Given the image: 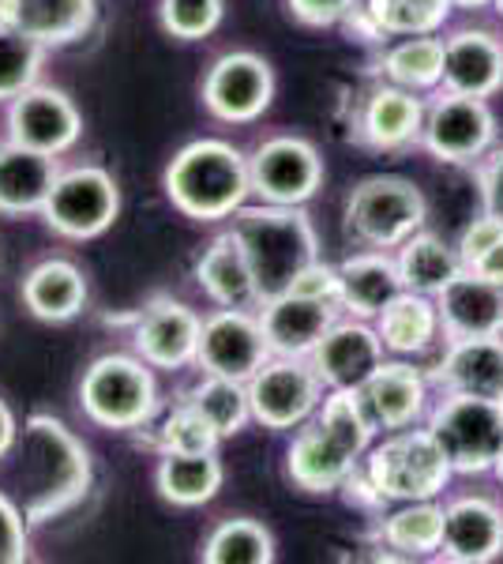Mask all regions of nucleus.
Wrapping results in <instances>:
<instances>
[{"instance_id":"obj_1","label":"nucleus","mask_w":503,"mask_h":564,"mask_svg":"<svg viewBox=\"0 0 503 564\" xmlns=\"http://www.w3.org/2000/svg\"><path fill=\"white\" fill-rule=\"evenodd\" d=\"M8 459H12V497L31 527L72 512L95 481L87 444L53 414L26 417Z\"/></svg>"},{"instance_id":"obj_2","label":"nucleus","mask_w":503,"mask_h":564,"mask_svg":"<svg viewBox=\"0 0 503 564\" xmlns=\"http://www.w3.org/2000/svg\"><path fill=\"white\" fill-rule=\"evenodd\" d=\"M162 188L192 223H226L252 199L249 154L218 135L192 140L170 159Z\"/></svg>"},{"instance_id":"obj_3","label":"nucleus","mask_w":503,"mask_h":564,"mask_svg":"<svg viewBox=\"0 0 503 564\" xmlns=\"http://www.w3.org/2000/svg\"><path fill=\"white\" fill-rule=\"evenodd\" d=\"M230 234L241 241L244 257H249L260 302L294 290L300 271L319 260V238L305 207L260 204L255 199L230 218Z\"/></svg>"},{"instance_id":"obj_4","label":"nucleus","mask_w":503,"mask_h":564,"mask_svg":"<svg viewBox=\"0 0 503 564\" xmlns=\"http://www.w3.org/2000/svg\"><path fill=\"white\" fill-rule=\"evenodd\" d=\"M364 478L380 494L383 505H402V500H436L451 486L455 470L444 456L440 441L428 425H409V430L383 433V441L364 452L361 459Z\"/></svg>"},{"instance_id":"obj_5","label":"nucleus","mask_w":503,"mask_h":564,"mask_svg":"<svg viewBox=\"0 0 503 564\" xmlns=\"http://www.w3.org/2000/svg\"><path fill=\"white\" fill-rule=\"evenodd\" d=\"M158 403L154 366H147L140 354H102L90 361L79 380V411L98 430H147L158 414Z\"/></svg>"},{"instance_id":"obj_6","label":"nucleus","mask_w":503,"mask_h":564,"mask_svg":"<svg viewBox=\"0 0 503 564\" xmlns=\"http://www.w3.org/2000/svg\"><path fill=\"white\" fill-rule=\"evenodd\" d=\"M428 199L409 177L372 174L346 196V230L361 249L395 252L402 241L425 230Z\"/></svg>"},{"instance_id":"obj_7","label":"nucleus","mask_w":503,"mask_h":564,"mask_svg":"<svg viewBox=\"0 0 503 564\" xmlns=\"http://www.w3.org/2000/svg\"><path fill=\"white\" fill-rule=\"evenodd\" d=\"M425 425L440 441L455 475H492L503 452V403L484 395L440 391Z\"/></svg>"},{"instance_id":"obj_8","label":"nucleus","mask_w":503,"mask_h":564,"mask_svg":"<svg viewBox=\"0 0 503 564\" xmlns=\"http://www.w3.org/2000/svg\"><path fill=\"white\" fill-rule=\"evenodd\" d=\"M121 215V185L106 166L84 162V166L61 170L42 207V218L64 241H95L113 230Z\"/></svg>"},{"instance_id":"obj_9","label":"nucleus","mask_w":503,"mask_h":564,"mask_svg":"<svg viewBox=\"0 0 503 564\" xmlns=\"http://www.w3.org/2000/svg\"><path fill=\"white\" fill-rule=\"evenodd\" d=\"M324 395L327 384L319 380V372L308 358L271 354L249 377L252 422L271 433H294L305 422H313Z\"/></svg>"},{"instance_id":"obj_10","label":"nucleus","mask_w":503,"mask_h":564,"mask_svg":"<svg viewBox=\"0 0 503 564\" xmlns=\"http://www.w3.org/2000/svg\"><path fill=\"white\" fill-rule=\"evenodd\" d=\"M420 148L444 166H478L496 148V113L489 98L444 90L425 109Z\"/></svg>"},{"instance_id":"obj_11","label":"nucleus","mask_w":503,"mask_h":564,"mask_svg":"<svg viewBox=\"0 0 503 564\" xmlns=\"http://www.w3.org/2000/svg\"><path fill=\"white\" fill-rule=\"evenodd\" d=\"M324 159L316 143L294 132H278L260 140L249 151V181L260 204L305 207L324 188Z\"/></svg>"},{"instance_id":"obj_12","label":"nucleus","mask_w":503,"mask_h":564,"mask_svg":"<svg viewBox=\"0 0 503 564\" xmlns=\"http://www.w3.org/2000/svg\"><path fill=\"white\" fill-rule=\"evenodd\" d=\"M199 95L215 121L252 124L274 102V68L252 50H230L207 68Z\"/></svg>"},{"instance_id":"obj_13","label":"nucleus","mask_w":503,"mask_h":564,"mask_svg":"<svg viewBox=\"0 0 503 564\" xmlns=\"http://www.w3.org/2000/svg\"><path fill=\"white\" fill-rule=\"evenodd\" d=\"M267 358L271 347L263 339V324L255 308H215V313L204 316L199 350H196L199 372L244 380L249 384V377Z\"/></svg>"},{"instance_id":"obj_14","label":"nucleus","mask_w":503,"mask_h":564,"mask_svg":"<svg viewBox=\"0 0 503 564\" xmlns=\"http://www.w3.org/2000/svg\"><path fill=\"white\" fill-rule=\"evenodd\" d=\"M84 135V113L61 87L34 84L8 102V140L23 148L61 154L72 151Z\"/></svg>"},{"instance_id":"obj_15","label":"nucleus","mask_w":503,"mask_h":564,"mask_svg":"<svg viewBox=\"0 0 503 564\" xmlns=\"http://www.w3.org/2000/svg\"><path fill=\"white\" fill-rule=\"evenodd\" d=\"M199 327H204V316H199L196 308L177 302V297H170V294H158L140 308V316H135L132 347L147 366L181 372V369L196 366Z\"/></svg>"},{"instance_id":"obj_16","label":"nucleus","mask_w":503,"mask_h":564,"mask_svg":"<svg viewBox=\"0 0 503 564\" xmlns=\"http://www.w3.org/2000/svg\"><path fill=\"white\" fill-rule=\"evenodd\" d=\"M308 361L316 366L319 380L327 388H350L361 391L369 384V377L387 361V347H383L380 332L372 321L361 316H338L331 332L316 343V350L308 354Z\"/></svg>"},{"instance_id":"obj_17","label":"nucleus","mask_w":503,"mask_h":564,"mask_svg":"<svg viewBox=\"0 0 503 564\" xmlns=\"http://www.w3.org/2000/svg\"><path fill=\"white\" fill-rule=\"evenodd\" d=\"M364 411H369L376 433H395L420 425L433 411V380L428 369L414 366L409 358H387L361 388Z\"/></svg>"},{"instance_id":"obj_18","label":"nucleus","mask_w":503,"mask_h":564,"mask_svg":"<svg viewBox=\"0 0 503 564\" xmlns=\"http://www.w3.org/2000/svg\"><path fill=\"white\" fill-rule=\"evenodd\" d=\"M361 467V456H353L338 436L319 425L316 417L294 430V441L286 448V475L308 497L342 494L346 478Z\"/></svg>"},{"instance_id":"obj_19","label":"nucleus","mask_w":503,"mask_h":564,"mask_svg":"<svg viewBox=\"0 0 503 564\" xmlns=\"http://www.w3.org/2000/svg\"><path fill=\"white\" fill-rule=\"evenodd\" d=\"M425 109L428 102L417 90L395 87V84H376L364 95L361 113H357V135L364 148L395 154L420 148V129H425Z\"/></svg>"},{"instance_id":"obj_20","label":"nucleus","mask_w":503,"mask_h":564,"mask_svg":"<svg viewBox=\"0 0 503 564\" xmlns=\"http://www.w3.org/2000/svg\"><path fill=\"white\" fill-rule=\"evenodd\" d=\"M260 324L263 339H267L271 354L282 358H308L316 350V343L331 332V324L342 316V308L331 302H316L308 294L286 290V294H274L260 302Z\"/></svg>"},{"instance_id":"obj_21","label":"nucleus","mask_w":503,"mask_h":564,"mask_svg":"<svg viewBox=\"0 0 503 564\" xmlns=\"http://www.w3.org/2000/svg\"><path fill=\"white\" fill-rule=\"evenodd\" d=\"M503 553V505L496 497L466 494L444 505V545L447 564H489Z\"/></svg>"},{"instance_id":"obj_22","label":"nucleus","mask_w":503,"mask_h":564,"mask_svg":"<svg viewBox=\"0 0 503 564\" xmlns=\"http://www.w3.org/2000/svg\"><path fill=\"white\" fill-rule=\"evenodd\" d=\"M428 380L436 391L503 399V335L444 339L433 369H428Z\"/></svg>"},{"instance_id":"obj_23","label":"nucleus","mask_w":503,"mask_h":564,"mask_svg":"<svg viewBox=\"0 0 503 564\" xmlns=\"http://www.w3.org/2000/svg\"><path fill=\"white\" fill-rule=\"evenodd\" d=\"M444 90L473 98H492L503 90V39L481 26H462V31L444 39Z\"/></svg>"},{"instance_id":"obj_24","label":"nucleus","mask_w":503,"mask_h":564,"mask_svg":"<svg viewBox=\"0 0 503 564\" xmlns=\"http://www.w3.org/2000/svg\"><path fill=\"white\" fill-rule=\"evenodd\" d=\"M444 339H478V335H503V286L462 271L451 286L436 294Z\"/></svg>"},{"instance_id":"obj_25","label":"nucleus","mask_w":503,"mask_h":564,"mask_svg":"<svg viewBox=\"0 0 503 564\" xmlns=\"http://www.w3.org/2000/svg\"><path fill=\"white\" fill-rule=\"evenodd\" d=\"M338 308L342 316H361V321H376V316L402 294V275L395 252L383 249H364L353 252L338 263Z\"/></svg>"},{"instance_id":"obj_26","label":"nucleus","mask_w":503,"mask_h":564,"mask_svg":"<svg viewBox=\"0 0 503 564\" xmlns=\"http://www.w3.org/2000/svg\"><path fill=\"white\" fill-rule=\"evenodd\" d=\"M61 174L57 154H45L23 143H0V215L23 218L42 215L53 181Z\"/></svg>"},{"instance_id":"obj_27","label":"nucleus","mask_w":503,"mask_h":564,"mask_svg":"<svg viewBox=\"0 0 503 564\" xmlns=\"http://www.w3.org/2000/svg\"><path fill=\"white\" fill-rule=\"evenodd\" d=\"M20 294H23V308L34 316V321L68 324L87 308L90 286H87V275L79 263L53 257V260L34 263V268L26 271Z\"/></svg>"},{"instance_id":"obj_28","label":"nucleus","mask_w":503,"mask_h":564,"mask_svg":"<svg viewBox=\"0 0 503 564\" xmlns=\"http://www.w3.org/2000/svg\"><path fill=\"white\" fill-rule=\"evenodd\" d=\"M372 324H376L387 354H395V358H420V354L440 350L444 343L436 297L417 294V290H402Z\"/></svg>"},{"instance_id":"obj_29","label":"nucleus","mask_w":503,"mask_h":564,"mask_svg":"<svg viewBox=\"0 0 503 564\" xmlns=\"http://www.w3.org/2000/svg\"><path fill=\"white\" fill-rule=\"evenodd\" d=\"M196 282L218 308H260V290H255L249 257L230 230L218 234L196 260Z\"/></svg>"},{"instance_id":"obj_30","label":"nucleus","mask_w":503,"mask_h":564,"mask_svg":"<svg viewBox=\"0 0 503 564\" xmlns=\"http://www.w3.org/2000/svg\"><path fill=\"white\" fill-rule=\"evenodd\" d=\"M226 467L218 452H162L154 467V489L173 508H204L218 497Z\"/></svg>"},{"instance_id":"obj_31","label":"nucleus","mask_w":503,"mask_h":564,"mask_svg":"<svg viewBox=\"0 0 503 564\" xmlns=\"http://www.w3.org/2000/svg\"><path fill=\"white\" fill-rule=\"evenodd\" d=\"M380 545L391 557H440L444 505L436 500H402L380 520Z\"/></svg>"},{"instance_id":"obj_32","label":"nucleus","mask_w":503,"mask_h":564,"mask_svg":"<svg viewBox=\"0 0 503 564\" xmlns=\"http://www.w3.org/2000/svg\"><path fill=\"white\" fill-rule=\"evenodd\" d=\"M395 263H398L402 286L417 290V294H428V297H436L444 286H451L466 271L459 245H447L440 234H433V230H417L414 238L402 241L395 249Z\"/></svg>"},{"instance_id":"obj_33","label":"nucleus","mask_w":503,"mask_h":564,"mask_svg":"<svg viewBox=\"0 0 503 564\" xmlns=\"http://www.w3.org/2000/svg\"><path fill=\"white\" fill-rule=\"evenodd\" d=\"M98 20V0H15V26L45 50L79 42Z\"/></svg>"},{"instance_id":"obj_34","label":"nucleus","mask_w":503,"mask_h":564,"mask_svg":"<svg viewBox=\"0 0 503 564\" xmlns=\"http://www.w3.org/2000/svg\"><path fill=\"white\" fill-rule=\"evenodd\" d=\"M380 76L406 90H440L444 84V39L440 34H409L383 50Z\"/></svg>"},{"instance_id":"obj_35","label":"nucleus","mask_w":503,"mask_h":564,"mask_svg":"<svg viewBox=\"0 0 503 564\" xmlns=\"http://www.w3.org/2000/svg\"><path fill=\"white\" fill-rule=\"evenodd\" d=\"M181 399H185L188 406H196L222 441H230V436H237L252 422L249 384H244V380L210 377V372H204Z\"/></svg>"},{"instance_id":"obj_36","label":"nucleus","mask_w":503,"mask_h":564,"mask_svg":"<svg viewBox=\"0 0 503 564\" xmlns=\"http://www.w3.org/2000/svg\"><path fill=\"white\" fill-rule=\"evenodd\" d=\"M199 561L207 564H271L274 561V534L260 520L233 516L222 520L204 539Z\"/></svg>"},{"instance_id":"obj_37","label":"nucleus","mask_w":503,"mask_h":564,"mask_svg":"<svg viewBox=\"0 0 503 564\" xmlns=\"http://www.w3.org/2000/svg\"><path fill=\"white\" fill-rule=\"evenodd\" d=\"M383 39H409V34H440L451 20V0H361Z\"/></svg>"},{"instance_id":"obj_38","label":"nucleus","mask_w":503,"mask_h":564,"mask_svg":"<svg viewBox=\"0 0 503 564\" xmlns=\"http://www.w3.org/2000/svg\"><path fill=\"white\" fill-rule=\"evenodd\" d=\"M316 422L327 425L353 456L364 459V452L372 448L376 441V425H372L369 411H364V399L361 391H350V388H327L324 403L316 411Z\"/></svg>"},{"instance_id":"obj_39","label":"nucleus","mask_w":503,"mask_h":564,"mask_svg":"<svg viewBox=\"0 0 503 564\" xmlns=\"http://www.w3.org/2000/svg\"><path fill=\"white\" fill-rule=\"evenodd\" d=\"M45 53L50 50L20 26H0V102H12L15 95L39 84Z\"/></svg>"},{"instance_id":"obj_40","label":"nucleus","mask_w":503,"mask_h":564,"mask_svg":"<svg viewBox=\"0 0 503 564\" xmlns=\"http://www.w3.org/2000/svg\"><path fill=\"white\" fill-rule=\"evenodd\" d=\"M154 444H158V452H218L222 436L210 430V422L196 406L177 399L154 430Z\"/></svg>"},{"instance_id":"obj_41","label":"nucleus","mask_w":503,"mask_h":564,"mask_svg":"<svg viewBox=\"0 0 503 564\" xmlns=\"http://www.w3.org/2000/svg\"><path fill=\"white\" fill-rule=\"evenodd\" d=\"M226 4L222 0H162L158 23L177 42H204L218 31Z\"/></svg>"},{"instance_id":"obj_42","label":"nucleus","mask_w":503,"mask_h":564,"mask_svg":"<svg viewBox=\"0 0 503 564\" xmlns=\"http://www.w3.org/2000/svg\"><path fill=\"white\" fill-rule=\"evenodd\" d=\"M31 561V523L12 494L0 489V564Z\"/></svg>"},{"instance_id":"obj_43","label":"nucleus","mask_w":503,"mask_h":564,"mask_svg":"<svg viewBox=\"0 0 503 564\" xmlns=\"http://www.w3.org/2000/svg\"><path fill=\"white\" fill-rule=\"evenodd\" d=\"M473 181H478L481 212H492L503 218V148H492L473 166Z\"/></svg>"},{"instance_id":"obj_44","label":"nucleus","mask_w":503,"mask_h":564,"mask_svg":"<svg viewBox=\"0 0 503 564\" xmlns=\"http://www.w3.org/2000/svg\"><path fill=\"white\" fill-rule=\"evenodd\" d=\"M357 0H286L289 15L300 26H313V31H324V26H338L350 15V8Z\"/></svg>"},{"instance_id":"obj_45","label":"nucleus","mask_w":503,"mask_h":564,"mask_svg":"<svg viewBox=\"0 0 503 564\" xmlns=\"http://www.w3.org/2000/svg\"><path fill=\"white\" fill-rule=\"evenodd\" d=\"M500 238H503V218L500 215L481 212L478 218H470V226H466L462 238H459V252H462L466 268H470V263L478 260L484 249H492Z\"/></svg>"},{"instance_id":"obj_46","label":"nucleus","mask_w":503,"mask_h":564,"mask_svg":"<svg viewBox=\"0 0 503 564\" xmlns=\"http://www.w3.org/2000/svg\"><path fill=\"white\" fill-rule=\"evenodd\" d=\"M294 290H297V294L316 297V302L338 305V294H342V286H338V263H324V260L308 263V268L297 275Z\"/></svg>"},{"instance_id":"obj_47","label":"nucleus","mask_w":503,"mask_h":564,"mask_svg":"<svg viewBox=\"0 0 503 564\" xmlns=\"http://www.w3.org/2000/svg\"><path fill=\"white\" fill-rule=\"evenodd\" d=\"M470 271L481 279H489V282H496V286H503V238L492 245V249H484L481 257L470 263Z\"/></svg>"},{"instance_id":"obj_48","label":"nucleus","mask_w":503,"mask_h":564,"mask_svg":"<svg viewBox=\"0 0 503 564\" xmlns=\"http://www.w3.org/2000/svg\"><path fill=\"white\" fill-rule=\"evenodd\" d=\"M15 441H20V422H15V411L0 399V459L12 456Z\"/></svg>"},{"instance_id":"obj_49","label":"nucleus","mask_w":503,"mask_h":564,"mask_svg":"<svg viewBox=\"0 0 503 564\" xmlns=\"http://www.w3.org/2000/svg\"><path fill=\"white\" fill-rule=\"evenodd\" d=\"M0 26H15V0H0Z\"/></svg>"},{"instance_id":"obj_50","label":"nucleus","mask_w":503,"mask_h":564,"mask_svg":"<svg viewBox=\"0 0 503 564\" xmlns=\"http://www.w3.org/2000/svg\"><path fill=\"white\" fill-rule=\"evenodd\" d=\"M451 4L462 12H478V8H492V0H451Z\"/></svg>"},{"instance_id":"obj_51","label":"nucleus","mask_w":503,"mask_h":564,"mask_svg":"<svg viewBox=\"0 0 503 564\" xmlns=\"http://www.w3.org/2000/svg\"><path fill=\"white\" fill-rule=\"evenodd\" d=\"M492 475L500 478V486H503V452H500V459H496V467H492Z\"/></svg>"},{"instance_id":"obj_52","label":"nucleus","mask_w":503,"mask_h":564,"mask_svg":"<svg viewBox=\"0 0 503 564\" xmlns=\"http://www.w3.org/2000/svg\"><path fill=\"white\" fill-rule=\"evenodd\" d=\"M492 8H496V12H500V20H503V0H492Z\"/></svg>"},{"instance_id":"obj_53","label":"nucleus","mask_w":503,"mask_h":564,"mask_svg":"<svg viewBox=\"0 0 503 564\" xmlns=\"http://www.w3.org/2000/svg\"><path fill=\"white\" fill-rule=\"evenodd\" d=\"M500 403H503V399H500Z\"/></svg>"}]
</instances>
